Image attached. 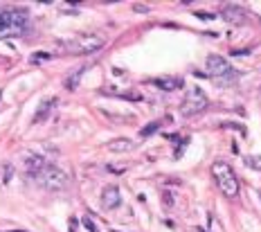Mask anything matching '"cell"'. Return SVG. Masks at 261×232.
Instances as JSON below:
<instances>
[{
  "label": "cell",
  "instance_id": "8fae6325",
  "mask_svg": "<svg viewBox=\"0 0 261 232\" xmlns=\"http://www.w3.org/2000/svg\"><path fill=\"white\" fill-rule=\"evenodd\" d=\"M153 86H158V88H162V90H176L182 86V79L180 77H155Z\"/></svg>",
  "mask_w": 261,
  "mask_h": 232
},
{
  "label": "cell",
  "instance_id": "ac0fdd59",
  "mask_svg": "<svg viewBox=\"0 0 261 232\" xmlns=\"http://www.w3.org/2000/svg\"><path fill=\"white\" fill-rule=\"evenodd\" d=\"M196 16H198V18H207V21H212V18H214L212 14H205V11H198Z\"/></svg>",
  "mask_w": 261,
  "mask_h": 232
},
{
  "label": "cell",
  "instance_id": "2e32d148",
  "mask_svg": "<svg viewBox=\"0 0 261 232\" xmlns=\"http://www.w3.org/2000/svg\"><path fill=\"white\" fill-rule=\"evenodd\" d=\"M81 223H84V226H86V228H88V230H90V232H97V228H95V223H92V221H90V219H88V216H84V219H81Z\"/></svg>",
  "mask_w": 261,
  "mask_h": 232
},
{
  "label": "cell",
  "instance_id": "ba28073f",
  "mask_svg": "<svg viewBox=\"0 0 261 232\" xmlns=\"http://www.w3.org/2000/svg\"><path fill=\"white\" fill-rule=\"evenodd\" d=\"M122 203V194H119V187L115 185H108L106 190L101 192V205L106 210H115V207Z\"/></svg>",
  "mask_w": 261,
  "mask_h": 232
},
{
  "label": "cell",
  "instance_id": "d6986e66",
  "mask_svg": "<svg viewBox=\"0 0 261 232\" xmlns=\"http://www.w3.org/2000/svg\"><path fill=\"white\" fill-rule=\"evenodd\" d=\"M43 59H50V54H34V61H43Z\"/></svg>",
  "mask_w": 261,
  "mask_h": 232
},
{
  "label": "cell",
  "instance_id": "3957f363",
  "mask_svg": "<svg viewBox=\"0 0 261 232\" xmlns=\"http://www.w3.org/2000/svg\"><path fill=\"white\" fill-rule=\"evenodd\" d=\"M104 38L99 34H81V36H75L70 41H63L61 48L65 52H72V54H95L104 48Z\"/></svg>",
  "mask_w": 261,
  "mask_h": 232
},
{
  "label": "cell",
  "instance_id": "7402d4cb",
  "mask_svg": "<svg viewBox=\"0 0 261 232\" xmlns=\"http://www.w3.org/2000/svg\"><path fill=\"white\" fill-rule=\"evenodd\" d=\"M194 232H203V230H198V228H196V230H194Z\"/></svg>",
  "mask_w": 261,
  "mask_h": 232
},
{
  "label": "cell",
  "instance_id": "5bb4252c",
  "mask_svg": "<svg viewBox=\"0 0 261 232\" xmlns=\"http://www.w3.org/2000/svg\"><path fill=\"white\" fill-rule=\"evenodd\" d=\"M245 165L250 169H255V171H261V156H245Z\"/></svg>",
  "mask_w": 261,
  "mask_h": 232
},
{
  "label": "cell",
  "instance_id": "8992f818",
  "mask_svg": "<svg viewBox=\"0 0 261 232\" xmlns=\"http://www.w3.org/2000/svg\"><path fill=\"white\" fill-rule=\"evenodd\" d=\"M207 106H209L207 95H205L198 86H192V88L187 90L185 101H182V106H180V113L185 117H194V115H198V113L205 111Z\"/></svg>",
  "mask_w": 261,
  "mask_h": 232
},
{
  "label": "cell",
  "instance_id": "52a82bcc",
  "mask_svg": "<svg viewBox=\"0 0 261 232\" xmlns=\"http://www.w3.org/2000/svg\"><path fill=\"white\" fill-rule=\"evenodd\" d=\"M221 18H223L225 23H230V25H243L245 23V11L241 9L239 5L228 2V5L221 7Z\"/></svg>",
  "mask_w": 261,
  "mask_h": 232
},
{
  "label": "cell",
  "instance_id": "277c9868",
  "mask_svg": "<svg viewBox=\"0 0 261 232\" xmlns=\"http://www.w3.org/2000/svg\"><path fill=\"white\" fill-rule=\"evenodd\" d=\"M27 11L23 9H9L2 14V27H0V38L5 36H21L27 30Z\"/></svg>",
  "mask_w": 261,
  "mask_h": 232
},
{
  "label": "cell",
  "instance_id": "5b68a950",
  "mask_svg": "<svg viewBox=\"0 0 261 232\" xmlns=\"http://www.w3.org/2000/svg\"><path fill=\"white\" fill-rule=\"evenodd\" d=\"M36 180H38V185L45 187L48 192H63L70 185V176L65 174L63 169L54 167V165H45V169L36 176Z\"/></svg>",
  "mask_w": 261,
  "mask_h": 232
},
{
  "label": "cell",
  "instance_id": "6da1fadb",
  "mask_svg": "<svg viewBox=\"0 0 261 232\" xmlns=\"http://www.w3.org/2000/svg\"><path fill=\"white\" fill-rule=\"evenodd\" d=\"M205 68H207L209 79L219 86H232L239 79V72H236L223 57H219V54H209V57L205 59Z\"/></svg>",
  "mask_w": 261,
  "mask_h": 232
},
{
  "label": "cell",
  "instance_id": "4fadbf2b",
  "mask_svg": "<svg viewBox=\"0 0 261 232\" xmlns=\"http://www.w3.org/2000/svg\"><path fill=\"white\" fill-rule=\"evenodd\" d=\"M50 106H52V101H43V106L38 108V113L34 115V124H38V122H43V117H48L50 113Z\"/></svg>",
  "mask_w": 261,
  "mask_h": 232
},
{
  "label": "cell",
  "instance_id": "9c48e42d",
  "mask_svg": "<svg viewBox=\"0 0 261 232\" xmlns=\"http://www.w3.org/2000/svg\"><path fill=\"white\" fill-rule=\"evenodd\" d=\"M133 147H135V140H131V137H115V140H111V142L106 144V149L113 151V153L131 151Z\"/></svg>",
  "mask_w": 261,
  "mask_h": 232
},
{
  "label": "cell",
  "instance_id": "7c38bea8",
  "mask_svg": "<svg viewBox=\"0 0 261 232\" xmlns=\"http://www.w3.org/2000/svg\"><path fill=\"white\" fill-rule=\"evenodd\" d=\"M160 127H162V122H151V124H146V127H142V131H140V135H142V137H149V135H153L155 131H160Z\"/></svg>",
  "mask_w": 261,
  "mask_h": 232
},
{
  "label": "cell",
  "instance_id": "7a4b0ae2",
  "mask_svg": "<svg viewBox=\"0 0 261 232\" xmlns=\"http://www.w3.org/2000/svg\"><path fill=\"white\" fill-rule=\"evenodd\" d=\"M212 176L216 180V185H219L221 194H225L228 199H234L239 194V178H236L234 169L230 167L225 160H216L212 165Z\"/></svg>",
  "mask_w": 261,
  "mask_h": 232
},
{
  "label": "cell",
  "instance_id": "603a6c76",
  "mask_svg": "<svg viewBox=\"0 0 261 232\" xmlns=\"http://www.w3.org/2000/svg\"><path fill=\"white\" fill-rule=\"evenodd\" d=\"M14 232H21V230H14Z\"/></svg>",
  "mask_w": 261,
  "mask_h": 232
},
{
  "label": "cell",
  "instance_id": "e0dca14e",
  "mask_svg": "<svg viewBox=\"0 0 261 232\" xmlns=\"http://www.w3.org/2000/svg\"><path fill=\"white\" fill-rule=\"evenodd\" d=\"M11 176H14V169H11V167H5V178H2V180H5V183H9Z\"/></svg>",
  "mask_w": 261,
  "mask_h": 232
},
{
  "label": "cell",
  "instance_id": "ffe728a7",
  "mask_svg": "<svg viewBox=\"0 0 261 232\" xmlns=\"http://www.w3.org/2000/svg\"><path fill=\"white\" fill-rule=\"evenodd\" d=\"M133 9H135V11H149V9H146V7H144V5H135Z\"/></svg>",
  "mask_w": 261,
  "mask_h": 232
},
{
  "label": "cell",
  "instance_id": "44dd1931",
  "mask_svg": "<svg viewBox=\"0 0 261 232\" xmlns=\"http://www.w3.org/2000/svg\"><path fill=\"white\" fill-rule=\"evenodd\" d=\"M0 27H2V14H0Z\"/></svg>",
  "mask_w": 261,
  "mask_h": 232
},
{
  "label": "cell",
  "instance_id": "30bf717a",
  "mask_svg": "<svg viewBox=\"0 0 261 232\" xmlns=\"http://www.w3.org/2000/svg\"><path fill=\"white\" fill-rule=\"evenodd\" d=\"M23 163H25V169H27V171H32L34 176H38L43 169H45V160H43L41 156H34V153L25 156V158H23Z\"/></svg>",
  "mask_w": 261,
  "mask_h": 232
},
{
  "label": "cell",
  "instance_id": "9a60e30c",
  "mask_svg": "<svg viewBox=\"0 0 261 232\" xmlns=\"http://www.w3.org/2000/svg\"><path fill=\"white\" fill-rule=\"evenodd\" d=\"M84 70H86V68L77 70V72L72 74V77H70L68 81H65V88H68V90H75V88H77V81H79V77H81V74H84Z\"/></svg>",
  "mask_w": 261,
  "mask_h": 232
}]
</instances>
